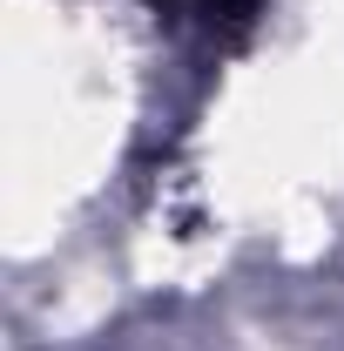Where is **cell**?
Segmentation results:
<instances>
[{
    "label": "cell",
    "instance_id": "6da1fadb",
    "mask_svg": "<svg viewBox=\"0 0 344 351\" xmlns=\"http://www.w3.org/2000/svg\"><path fill=\"white\" fill-rule=\"evenodd\" d=\"M257 7L263 0H156V14H175V21H196L223 41H243L257 27Z\"/></svg>",
    "mask_w": 344,
    "mask_h": 351
}]
</instances>
